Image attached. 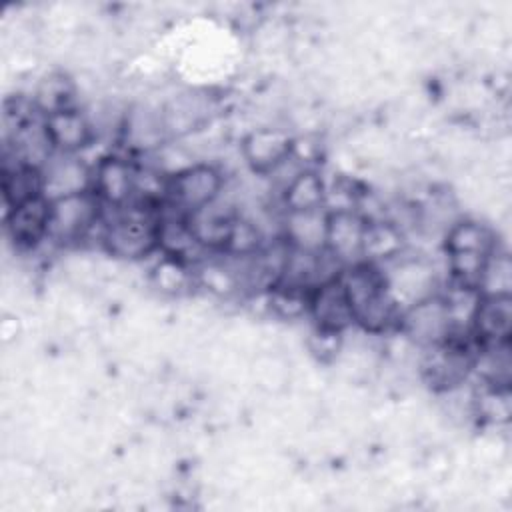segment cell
<instances>
[{"label": "cell", "instance_id": "cell-5", "mask_svg": "<svg viewBox=\"0 0 512 512\" xmlns=\"http://www.w3.org/2000/svg\"><path fill=\"white\" fill-rule=\"evenodd\" d=\"M294 136L274 124L258 126L240 140V156L254 176H270L294 154Z\"/></svg>", "mask_w": 512, "mask_h": 512}, {"label": "cell", "instance_id": "cell-4", "mask_svg": "<svg viewBox=\"0 0 512 512\" xmlns=\"http://www.w3.org/2000/svg\"><path fill=\"white\" fill-rule=\"evenodd\" d=\"M222 192V170L208 162H194L168 178L164 204L184 216H190L212 204Z\"/></svg>", "mask_w": 512, "mask_h": 512}, {"label": "cell", "instance_id": "cell-12", "mask_svg": "<svg viewBox=\"0 0 512 512\" xmlns=\"http://www.w3.org/2000/svg\"><path fill=\"white\" fill-rule=\"evenodd\" d=\"M366 216L358 210H328L326 220V246L344 268L362 262V238Z\"/></svg>", "mask_w": 512, "mask_h": 512}, {"label": "cell", "instance_id": "cell-7", "mask_svg": "<svg viewBox=\"0 0 512 512\" xmlns=\"http://www.w3.org/2000/svg\"><path fill=\"white\" fill-rule=\"evenodd\" d=\"M138 166L120 156H102L92 168V192L106 210L124 208L136 200Z\"/></svg>", "mask_w": 512, "mask_h": 512}, {"label": "cell", "instance_id": "cell-1", "mask_svg": "<svg viewBox=\"0 0 512 512\" xmlns=\"http://www.w3.org/2000/svg\"><path fill=\"white\" fill-rule=\"evenodd\" d=\"M340 282L352 308L354 326L372 336L398 328L400 308L388 290L380 266L368 262L346 266L340 272Z\"/></svg>", "mask_w": 512, "mask_h": 512}, {"label": "cell", "instance_id": "cell-20", "mask_svg": "<svg viewBox=\"0 0 512 512\" xmlns=\"http://www.w3.org/2000/svg\"><path fill=\"white\" fill-rule=\"evenodd\" d=\"M476 374L482 386L488 388H510L512 378V356L510 340L498 344L478 346L472 358V372Z\"/></svg>", "mask_w": 512, "mask_h": 512}, {"label": "cell", "instance_id": "cell-10", "mask_svg": "<svg viewBox=\"0 0 512 512\" xmlns=\"http://www.w3.org/2000/svg\"><path fill=\"white\" fill-rule=\"evenodd\" d=\"M50 226V198L38 196L16 204L12 208H4V230L8 240L16 248L32 250L48 240Z\"/></svg>", "mask_w": 512, "mask_h": 512}, {"label": "cell", "instance_id": "cell-18", "mask_svg": "<svg viewBox=\"0 0 512 512\" xmlns=\"http://www.w3.org/2000/svg\"><path fill=\"white\" fill-rule=\"evenodd\" d=\"M442 246L446 254H492L498 248V240L496 232L488 224L476 218H458L446 228Z\"/></svg>", "mask_w": 512, "mask_h": 512}, {"label": "cell", "instance_id": "cell-17", "mask_svg": "<svg viewBox=\"0 0 512 512\" xmlns=\"http://www.w3.org/2000/svg\"><path fill=\"white\" fill-rule=\"evenodd\" d=\"M326 190L328 184L324 176L312 168H302L278 194L282 212H312L326 208Z\"/></svg>", "mask_w": 512, "mask_h": 512}, {"label": "cell", "instance_id": "cell-22", "mask_svg": "<svg viewBox=\"0 0 512 512\" xmlns=\"http://www.w3.org/2000/svg\"><path fill=\"white\" fill-rule=\"evenodd\" d=\"M74 94H76V88H74L72 80L66 74L50 72L38 82L36 96H34L32 102L36 104V108L44 116V114H50V112H56V110H62V108L76 106L74 104Z\"/></svg>", "mask_w": 512, "mask_h": 512}, {"label": "cell", "instance_id": "cell-21", "mask_svg": "<svg viewBox=\"0 0 512 512\" xmlns=\"http://www.w3.org/2000/svg\"><path fill=\"white\" fill-rule=\"evenodd\" d=\"M150 286L162 296H186L196 288L194 266L164 256L150 270Z\"/></svg>", "mask_w": 512, "mask_h": 512}, {"label": "cell", "instance_id": "cell-14", "mask_svg": "<svg viewBox=\"0 0 512 512\" xmlns=\"http://www.w3.org/2000/svg\"><path fill=\"white\" fill-rule=\"evenodd\" d=\"M512 332V296H482L470 336L478 346L508 342Z\"/></svg>", "mask_w": 512, "mask_h": 512}, {"label": "cell", "instance_id": "cell-2", "mask_svg": "<svg viewBox=\"0 0 512 512\" xmlns=\"http://www.w3.org/2000/svg\"><path fill=\"white\" fill-rule=\"evenodd\" d=\"M158 220L160 206L132 202L124 208H114L106 214L98 234L102 250L126 262H136L148 258L158 250Z\"/></svg>", "mask_w": 512, "mask_h": 512}, {"label": "cell", "instance_id": "cell-11", "mask_svg": "<svg viewBox=\"0 0 512 512\" xmlns=\"http://www.w3.org/2000/svg\"><path fill=\"white\" fill-rule=\"evenodd\" d=\"M308 318L312 322V328L338 334H346L354 326L352 308L340 276L310 290Z\"/></svg>", "mask_w": 512, "mask_h": 512}, {"label": "cell", "instance_id": "cell-15", "mask_svg": "<svg viewBox=\"0 0 512 512\" xmlns=\"http://www.w3.org/2000/svg\"><path fill=\"white\" fill-rule=\"evenodd\" d=\"M326 220L328 210L312 212H282L280 218V238L298 250L320 252L326 246Z\"/></svg>", "mask_w": 512, "mask_h": 512}, {"label": "cell", "instance_id": "cell-3", "mask_svg": "<svg viewBox=\"0 0 512 512\" xmlns=\"http://www.w3.org/2000/svg\"><path fill=\"white\" fill-rule=\"evenodd\" d=\"M104 206L92 190L74 192L50 200L48 240L54 246H80L102 226Z\"/></svg>", "mask_w": 512, "mask_h": 512}, {"label": "cell", "instance_id": "cell-19", "mask_svg": "<svg viewBox=\"0 0 512 512\" xmlns=\"http://www.w3.org/2000/svg\"><path fill=\"white\" fill-rule=\"evenodd\" d=\"M46 196L44 172L38 166H30L18 160H4L2 166V202L4 208H12L26 200Z\"/></svg>", "mask_w": 512, "mask_h": 512}, {"label": "cell", "instance_id": "cell-16", "mask_svg": "<svg viewBox=\"0 0 512 512\" xmlns=\"http://www.w3.org/2000/svg\"><path fill=\"white\" fill-rule=\"evenodd\" d=\"M42 172L44 194L50 200L92 188V168H88L78 156L54 154Z\"/></svg>", "mask_w": 512, "mask_h": 512}, {"label": "cell", "instance_id": "cell-25", "mask_svg": "<svg viewBox=\"0 0 512 512\" xmlns=\"http://www.w3.org/2000/svg\"><path fill=\"white\" fill-rule=\"evenodd\" d=\"M342 336L344 334H338V332L312 328V332L308 334V340H306V348L318 362L330 364L344 350V338Z\"/></svg>", "mask_w": 512, "mask_h": 512}, {"label": "cell", "instance_id": "cell-8", "mask_svg": "<svg viewBox=\"0 0 512 512\" xmlns=\"http://www.w3.org/2000/svg\"><path fill=\"white\" fill-rule=\"evenodd\" d=\"M404 256L390 262L388 272L382 268L384 276H386L388 290H390L396 306L400 308V312L428 296L438 294L434 268L430 264H426L424 260H418V258L414 260V258H404Z\"/></svg>", "mask_w": 512, "mask_h": 512}, {"label": "cell", "instance_id": "cell-9", "mask_svg": "<svg viewBox=\"0 0 512 512\" xmlns=\"http://www.w3.org/2000/svg\"><path fill=\"white\" fill-rule=\"evenodd\" d=\"M44 130L54 154L62 156H76L96 138V128L88 112L78 106L44 114Z\"/></svg>", "mask_w": 512, "mask_h": 512}, {"label": "cell", "instance_id": "cell-13", "mask_svg": "<svg viewBox=\"0 0 512 512\" xmlns=\"http://www.w3.org/2000/svg\"><path fill=\"white\" fill-rule=\"evenodd\" d=\"M408 250V238L404 228L388 218H366L362 238V262L384 266Z\"/></svg>", "mask_w": 512, "mask_h": 512}, {"label": "cell", "instance_id": "cell-6", "mask_svg": "<svg viewBox=\"0 0 512 512\" xmlns=\"http://www.w3.org/2000/svg\"><path fill=\"white\" fill-rule=\"evenodd\" d=\"M398 330L420 348L448 342L452 338V328L442 294L428 296L402 310Z\"/></svg>", "mask_w": 512, "mask_h": 512}, {"label": "cell", "instance_id": "cell-24", "mask_svg": "<svg viewBox=\"0 0 512 512\" xmlns=\"http://www.w3.org/2000/svg\"><path fill=\"white\" fill-rule=\"evenodd\" d=\"M266 294V304L270 314H274L280 320H300L302 316L308 318V296L310 292L274 284Z\"/></svg>", "mask_w": 512, "mask_h": 512}, {"label": "cell", "instance_id": "cell-23", "mask_svg": "<svg viewBox=\"0 0 512 512\" xmlns=\"http://www.w3.org/2000/svg\"><path fill=\"white\" fill-rule=\"evenodd\" d=\"M478 292L482 296H512V264L508 252L496 248L482 270Z\"/></svg>", "mask_w": 512, "mask_h": 512}]
</instances>
